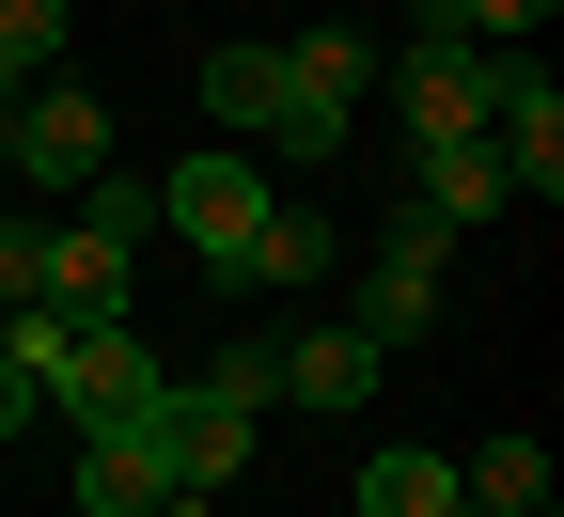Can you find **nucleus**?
<instances>
[{
	"instance_id": "1",
	"label": "nucleus",
	"mask_w": 564,
	"mask_h": 517,
	"mask_svg": "<svg viewBox=\"0 0 564 517\" xmlns=\"http://www.w3.org/2000/svg\"><path fill=\"white\" fill-rule=\"evenodd\" d=\"M361 95H377V32H361V17H314V32L267 47V141H282V158L361 141Z\"/></svg>"
},
{
	"instance_id": "2",
	"label": "nucleus",
	"mask_w": 564,
	"mask_h": 517,
	"mask_svg": "<svg viewBox=\"0 0 564 517\" xmlns=\"http://www.w3.org/2000/svg\"><path fill=\"white\" fill-rule=\"evenodd\" d=\"M377 95H392V158H408V141H486V95H502V47L408 32V47H377Z\"/></svg>"
},
{
	"instance_id": "17",
	"label": "nucleus",
	"mask_w": 564,
	"mask_h": 517,
	"mask_svg": "<svg viewBox=\"0 0 564 517\" xmlns=\"http://www.w3.org/2000/svg\"><path fill=\"white\" fill-rule=\"evenodd\" d=\"M204 110H220V126H267V47H204Z\"/></svg>"
},
{
	"instance_id": "9",
	"label": "nucleus",
	"mask_w": 564,
	"mask_h": 517,
	"mask_svg": "<svg viewBox=\"0 0 564 517\" xmlns=\"http://www.w3.org/2000/svg\"><path fill=\"white\" fill-rule=\"evenodd\" d=\"M32 299H47V314H79V330H110V314H141V267H126L110 236H79V219H63V236L32 251Z\"/></svg>"
},
{
	"instance_id": "19",
	"label": "nucleus",
	"mask_w": 564,
	"mask_h": 517,
	"mask_svg": "<svg viewBox=\"0 0 564 517\" xmlns=\"http://www.w3.org/2000/svg\"><path fill=\"white\" fill-rule=\"evenodd\" d=\"M17 423H32V408H17V392H0V439H17Z\"/></svg>"
},
{
	"instance_id": "20",
	"label": "nucleus",
	"mask_w": 564,
	"mask_h": 517,
	"mask_svg": "<svg viewBox=\"0 0 564 517\" xmlns=\"http://www.w3.org/2000/svg\"><path fill=\"white\" fill-rule=\"evenodd\" d=\"M0 204H17V173H0Z\"/></svg>"
},
{
	"instance_id": "13",
	"label": "nucleus",
	"mask_w": 564,
	"mask_h": 517,
	"mask_svg": "<svg viewBox=\"0 0 564 517\" xmlns=\"http://www.w3.org/2000/svg\"><path fill=\"white\" fill-rule=\"evenodd\" d=\"M455 502L470 517H549V455H533V439H470V455H455Z\"/></svg>"
},
{
	"instance_id": "14",
	"label": "nucleus",
	"mask_w": 564,
	"mask_h": 517,
	"mask_svg": "<svg viewBox=\"0 0 564 517\" xmlns=\"http://www.w3.org/2000/svg\"><path fill=\"white\" fill-rule=\"evenodd\" d=\"M63 32H79L63 0H0V110H17L32 79H63Z\"/></svg>"
},
{
	"instance_id": "3",
	"label": "nucleus",
	"mask_w": 564,
	"mask_h": 517,
	"mask_svg": "<svg viewBox=\"0 0 564 517\" xmlns=\"http://www.w3.org/2000/svg\"><path fill=\"white\" fill-rule=\"evenodd\" d=\"M267 204H282V189H267V158L204 141V158H173V173H158V236H173L188 267H236V236H251Z\"/></svg>"
},
{
	"instance_id": "11",
	"label": "nucleus",
	"mask_w": 564,
	"mask_h": 517,
	"mask_svg": "<svg viewBox=\"0 0 564 517\" xmlns=\"http://www.w3.org/2000/svg\"><path fill=\"white\" fill-rule=\"evenodd\" d=\"M79 314H47V299H17V314H0V392H17V408H47L63 377H79Z\"/></svg>"
},
{
	"instance_id": "5",
	"label": "nucleus",
	"mask_w": 564,
	"mask_h": 517,
	"mask_svg": "<svg viewBox=\"0 0 564 517\" xmlns=\"http://www.w3.org/2000/svg\"><path fill=\"white\" fill-rule=\"evenodd\" d=\"M47 408L79 423V439H158V408H173V377H158V330H141V314H110V330L79 345V377H63Z\"/></svg>"
},
{
	"instance_id": "10",
	"label": "nucleus",
	"mask_w": 564,
	"mask_h": 517,
	"mask_svg": "<svg viewBox=\"0 0 564 517\" xmlns=\"http://www.w3.org/2000/svg\"><path fill=\"white\" fill-rule=\"evenodd\" d=\"M361 392H377V345L345 314L329 330H282V408H361Z\"/></svg>"
},
{
	"instance_id": "7",
	"label": "nucleus",
	"mask_w": 564,
	"mask_h": 517,
	"mask_svg": "<svg viewBox=\"0 0 564 517\" xmlns=\"http://www.w3.org/2000/svg\"><path fill=\"white\" fill-rule=\"evenodd\" d=\"M392 204L423 219V236H486V219L518 204V173L486 158V141H408V189H392Z\"/></svg>"
},
{
	"instance_id": "8",
	"label": "nucleus",
	"mask_w": 564,
	"mask_h": 517,
	"mask_svg": "<svg viewBox=\"0 0 564 517\" xmlns=\"http://www.w3.org/2000/svg\"><path fill=\"white\" fill-rule=\"evenodd\" d=\"M329 267H345V236H329V204H267L251 236H236V267H220V282H236V299H314Z\"/></svg>"
},
{
	"instance_id": "4",
	"label": "nucleus",
	"mask_w": 564,
	"mask_h": 517,
	"mask_svg": "<svg viewBox=\"0 0 564 517\" xmlns=\"http://www.w3.org/2000/svg\"><path fill=\"white\" fill-rule=\"evenodd\" d=\"M0 173H17V189H95V173H110V95L32 79L17 110H0Z\"/></svg>"
},
{
	"instance_id": "15",
	"label": "nucleus",
	"mask_w": 564,
	"mask_h": 517,
	"mask_svg": "<svg viewBox=\"0 0 564 517\" xmlns=\"http://www.w3.org/2000/svg\"><path fill=\"white\" fill-rule=\"evenodd\" d=\"M564 0H408V32H455V47H533Z\"/></svg>"
},
{
	"instance_id": "6",
	"label": "nucleus",
	"mask_w": 564,
	"mask_h": 517,
	"mask_svg": "<svg viewBox=\"0 0 564 517\" xmlns=\"http://www.w3.org/2000/svg\"><path fill=\"white\" fill-rule=\"evenodd\" d=\"M440 267H455V236H423V219L392 204V251L361 267V299H345V330H361L377 360H392V345H423V330H440Z\"/></svg>"
},
{
	"instance_id": "18",
	"label": "nucleus",
	"mask_w": 564,
	"mask_h": 517,
	"mask_svg": "<svg viewBox=\"0 0 564 517\" xmlns=\"http://www.w3.org/2000/svg\"><path fill=\"white\" fill-rule=\"evenodd\" d=\"M158 517H220V502H188V486H173V502H158Z\"/></svg>"
},
{
	"instance_id": "12",
	"label": "nucleus",
	"mask_w": 564,
	"mask_h": 517,
	"mask_svg": "<svg viewBox=\"0 0 564 517\" xmlns=\"http://www.w3.org/2000/svg\"><path fill=\"white\" fill-rule=\"evenodd\" d=\"M173 471H158V439H79V486H63V517H158Z\"/></svg>"
},
{
	"instance_id": "16",
	"label": "nucleus",
	"mask_w": 564,
	"mask_h": 517,
	"mask_svg": "<svg viewBox=\"0 0 564 517\" xmlns=\"http://www.w3.org/2000/svg\"><path fill=\"white\" fill-rule=\"evenodd\" d=\"M79 236H110V251H141V236H158V173H126V158H110V173L79 189Z\"/></svg>"
}]
</instances>
